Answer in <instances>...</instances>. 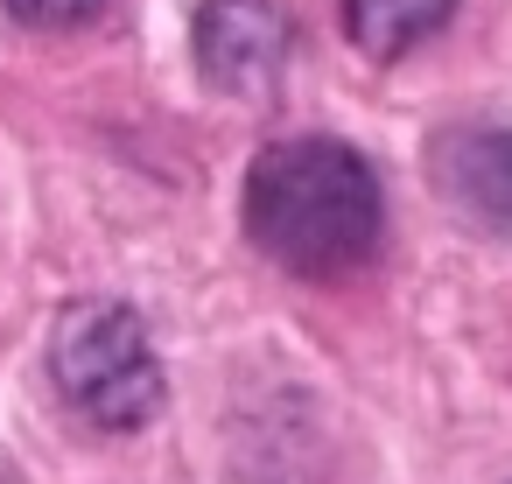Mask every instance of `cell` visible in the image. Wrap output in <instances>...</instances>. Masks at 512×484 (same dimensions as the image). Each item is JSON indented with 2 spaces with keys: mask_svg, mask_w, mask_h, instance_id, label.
I'll list each match as a JSON object with an SVG mask.
<instances>
[{
  "mask_svg": "<svg viewBox=\"0 0 512 484\" xmlns=\"http://www.w3.org/2000/svg\"><path fill=\"white\" fill-rule=\"evenodd\" d=\"M449 15H456V0H344V36H351L365 57L393 64V57H407L414 43H428Z\"/></svg>",
  "mask_w": 512,
  "mask_h": 484,
  "instance_id": "cell-5",
  "label": "cell"
},
{
  "mask_svg": "<svg viewBox=\"0 0 512 484\" xmlns=\"http://www.w3.org/2000/svg\"><path fill=\"white\" fill-rule=\"evenodd\" d=\"M50 379L92 428H148L162 407V365L148 323L127 302H71L50 330Z\"/></svg>",
  "mask_w": 512,
  "mask_h": 484,
  "instance_id": "cell-2",
  "label": "cell"
},
{
  "mask_svg": "<svg viewBox=\"0 0 512 484\" xmlns=\"http://www.w3.org/2000/svg\"><path fill=\"white\" fill-rule=\"evenodd\" d=\"M386 197L358 148L330 134L274 141L246 169V239L295 281H344L379 253Z\"/></svg>",
  "mask_w": 512,
  "mask_h": 484,
  "instance_id": "cell-1",
  "label": "cell"
},
{
  "mask_svg": "<svg viewBox=\"0 0 512 484\" xmlns=\"http://www.w3.org/2000/svg\"><path fill=\"white\" fill-rule=\"evenodd\" d=\"M0 484H8V477H0Z\"/></svg>",
  "mask_w": 512,
  "mask_h": 484,
  "instance_id": "cell-7",
  "label": "cell"
},
{
  "mask_svg": "<svg viewBox=\"0 0 512 484\" xmlns=\"http://www.w3.org/2000/svg\"><path fill=\"white\" fill-rule=\"evenodd\" d=\"M428 183L463 225L512 232V127H442L428 141Z\"/></svg>",
  "mask_w": 512,
  "mask_h": 484,
  "instance_id": "cell-4",
  "label": "cell"
},
{
  "mask_svg": "<svg viewBox=\"0 0 512 484\" xmlns=\"http://www.w3.org/2000/svg\"><path fill=\"white\" fill-rule=\"evenodd\" d=\"M106 0H8V15L29 22V29H71V22H92Z\"/></svg>",
  "mask_w": 512,
  "mask_h": 484,
  "instance_id": "cell-6",
  "label": "cell"
},
{
  "mask_svg": "<svg viewBox=\"0 0 512 484\" xmlns=\"http://www.w3.org/2000/svg\"><path fill=\"white\" fill-rule=\"evenodd\" d=\"M295 22L281 0H204L197 8V71L232 99H267L281 85Z\"/></svg>",
  "mask_w": 512,
  "mask_h": 484,
  "instance_id": "cell-3",
  "label": "cell"
}]
</instances>
